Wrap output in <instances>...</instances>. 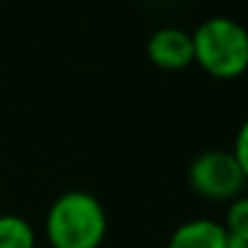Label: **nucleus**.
<instances>
[{"mask_svg": "<svg viewBox=\"0 0 248 248\" xmlns=\"http://www.w3.org/2000/svg\"><path fill=\"white\" fill-rule=\"evenodd\" d=\"M105 233V207L85 190L59 195L46 212V238L54 248H97Z\"/></svg>", "mask_w": 248, "mask_h": 248, "instance_id": "nucleus-1", "label": "nucleus"}, {"mask_svg": "<svg viewBox=\"0 0 248 248\" xmlns=\"http://www.w3.org/2000/svg\"><path fill=\"white\" fill-rule=\"evenodd\" d=\"M195 61L217 78H233L248 68V32L231 17H209L195 34Z\"/></svg>", "mask_w": 248, "mask_h": 248, "instance_id": "nucleus-2", "label": "nucleus"}, {"mask_svg": "<svg viewBox=\"0 0 248 248\" xmlns=\"http://www.w3.org/2000/svg\"><path fill=\"white\" fill-rule=\"evenodd\" d=\"M192 190L207 200H236L246 185V175L231 151L209 149L195 156L187 170Z\"/></svg>", "mask_w": 248, "mask_h": 248, "instance_id": "nucleus-3", "label": "nucleus"}, {"mask_svg": "<svg viewBox=\"0 0 248 248\" xmlns=\"http://www.w3.org/2000/svg\"><path fill=\"white\" fill-rule=\"evenodd\" d=\"M146 54H149L151 63H156L161 68H168V71L185 68L195 61L192 34H187L180 27H161L149 37Z\"/></svg>", "mask_w": 248, "mask_h": 248, "instance_id": "nucleus-4", "label": "nucleus"}, {"mask_svg": "<svg viewBox=\"0 0 248 248\" xmlns=\"http://www.w3.org/2000/svg\"><path fill=\"white\" fill-rule=\"evenodd\" d=\"M168 248H226V229L212 219H190L170 233Z\"/></svg>", "mask_w": 248, "mask_h": 248, "instance_id": "nucleus-5", "label": "nucleus"}, {"mask_svg": "<svg viewBox=\"0 0 248 248\" xmlns=\"http://www.w3.org/2000/svg\"><path fill=\"white\" fill-rule=\"evenodd\" d=\"M37 233L20 214H0V248H34Z\"/></svg>", "mask_w": 248, "mask_h": 248, "instance_id": "nucleus-6", "label": "nucleus"}, {"mask_svg": "<svg viewBox=\"0 0 248 248\" xmlns=\"http://www.w3.org/2000/svg\"><path fill=\"white\" fill-rule=\"evenodd\" d=\"M226 233L248 238V197H236L226 212Z\"/></svg>", "mask_w": 248, "mask_h": 248, "instance_id": "nucleus-7", "label": "nucleus"}, {"mask_svg": "<svg viewBox=\"0 0 248 248\" xmlns=\"http://www.w3.org/2000/svg\"><path fill=\"white\" fill-rule=\"evenodd\" d=\"M231 154L236 156V161H238V166H241V170H243V175H246V180H248V119L241 124Z\"/></svg>", "mask_w": 248, "mask_h": 248, "instance_id": "nucleus-8", "label": "nucleus"}, {"mask_svg": "<svg viewBox=\"0 0 248 248\" xmlns=\"http://www.w3.org/2000/svg\"><path fill=\"white\" fill-rule=\"evenodd\" d=\"M226 248H248V238H241V236H231V233H226Z\"/></svg>", "mask_w": 248, "mask_h": 248, "instance_id": "nucleus-9", "label": "nucleus"}]
</instances>
